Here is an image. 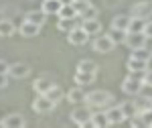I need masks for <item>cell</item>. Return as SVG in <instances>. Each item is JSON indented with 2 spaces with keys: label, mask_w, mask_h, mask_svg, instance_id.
I'll list each match as a JSON object with an SVG mask.
<instances>
[{
  "label": "cell",
  "mask_w": 152,
  "mask_h": 128,
  "mask_svg": "<svg viewBox=\"0 0 152 128\" xmlns=\"http://www.w3.org/2000/svg\"><path fill=\"white\" fill-rule=\"evenodd\" d=\"M112 100H114V96L110 92H104V90H95V92H89L85 96V102H87V106H91V108H104Z\"/></svg>",
  "instance_id": "6da1fadb"
},
{
  "label": "cell",
  "mask_w": 152,
  "mask_h": 128,
  "mask_svg": "<svg viewBox=\"0 0 152 128\" xmlns=\"http://www.w3.org/2000/svg\"><path fill=\"white\" fill-rule=\"evenodd\" d=\"M142 75L144 73H130L128 77L122 83V90L128 93V96H138L144 88V82H142Z\"/></svg>",
  "instance_id": "7a4b0ae2"
},
{
  "label": "cell",
  "mask_w": 152,
  "mask_h": 128,
  "mask_svg": "<svg viewBox=\"0 0 152 128\" xmlns=\"http://www.w3.org/2000/svg\"><path fill=\"white\" fill-rule=\"evenodd\" d=\"M55 106L57 104H55L53 100H49L45 93H37V100L33 102V110H35L37 114H47V112H51Z\"/></svg>",
  "instance_id": "3957f363"
},
{
  "label": "cell",
  "mask_w": 152,
  "mask_h": 128,
  "mask_svg": "<svg viewBox=\"0 0 152 128\" xmlns=\"http://www.w3.org/2000/svg\"><path fill=\"white\" fill-rule=\"evenodd\" d=\"M91 110H89V106H81V108H75L73 112H71V120L75 122V124H79V126H87L89 124V120H91Z\"/></svg>",
  "instance_id": "277c9868"
},
{
  "label": "cell",
  "mask_w": 152,
  "mask_h": 128,
  "mask_svg": "<svg viewBox=\"0 0 152 128\" xmlns=\"http://www.w3.org/2000/svg\"><path fill=\"white\" fill-rule=\"evenodd\" d=\"M67 39H69V43L71 45H77V47H81L87 43V39H89V35L83 31V26H75L73 31H69L67 33Z\"/></svg>",
  "instance_id": "5b68a950"
},
{
  "label": "cell",
  "mask_w": 152,
  "mask_h": 128,
  "mask_svg": "<svg viewBox=\"0 0 152 128\" xmlns=\"http://www.w3.org/2000/svg\"><path fill=\"white\" fill-rule=\"evenodd\" d=\"M132 16H140V18H148L152 16V2L148 0H140L132 6Z\"/></svg>",
  "instance_id": "8992f818"
},
{
  "label": "cell",
  "mask_w": 152,
  "mask_h": 128,
  "mask_svg": "<svg viewBox=\"0 0 152 128\" xmlns=\"http://www.w3.org/2000/svg\"><path fill=\"white\" fill-rule=\"evenodd\" d=\"M94 49L97 53H110V51L114 49V43H112V39L107 35H102L94 41Z\"/></svg>",
  "instance_id": "52a82bcc"
},
{
  "label": "cell",
  "mask_w": 152,
  "mask_h": 128,
  "mask_svg": "<svg viewBox=\"0 0 152 128\" xmlns=\"http://www.w3.org/2000/svg\"><path fill=\"white\" fill-rule=\"evenodd\" d=\"M144 41H146V35L144 33H126V45L130 49H138V47H144Z\"/></svg>",
  "instance_id": "ba28073f"
},
{
  "label": "cell",
  "mask_w": 152,
  "mask_h": 128,
  "mask_svg": "<svg viewBox=\"0 0 152 128\" xmlns=\"http://www.w3.org/2000/svg\"><path fill=\"white\" fill-rule=\"evenodd\" d=\"M105 116H107V122H110V124H120V122L126 120V116H124V112H122L120 106L107 108V110H105Z\"/></svg>",
  "instance_id": "9c48e42d"
},
{
  "label": "cell",
  "mask_w": 152,
  "mask_h": 128,
  "mask_svg": "<svg viewBox=\"0 0 152 128\" xmlns=\"http://www.w3.org/2000/svg\"><path fill=\"white\" fill-rule=\"evenodd\" d=\"M8 73L12 77H16V79H23V77H26L31 73V67L26 63H14V65H8Z\"/></svg>",
  "instance_id": "30bf717a"
},
{
  "label": "cell",
  "mask_w": 152,
  "mask_h": 128,
  "mask_svg": "<svg viewBox=\"0 0 152 128\" xmlns=\"http://www.w3.org/2000/svg\"><path fill=\"white\" fill-rule=\"evenodd\" d=\"M148 69V61L144 59H136V57H130L128 59V71L130 73H144Z\"/></svg>",
  "instance_id": "8fae6325"
},
{
  "label": "cell",
  "mask_w": 152,
  "mask_h": 128,
  "mask_svg": "<svg viewBox=\"0 0 152 128\" xmlns=\"http://www.w3.org/2000/svg\"><path fill=\"white\" fill-rule=\"evenodd\" d=\"M0 122H2V126H6V128H23L26 124L20 114H10V116H6L4 120H0Z\"/></svg>",
  "instance_id": "7c38bea8"
},
{
  "label": "cell",
  "mask_w": 152,
  "mask_h": 128,
  "mask_svg": "<svg viewBox=\"0 0 152 128\" xmlns=\"http://www.w3.org/2000/svg\"><path fill=\"white\" fill-rule=\"evenodd\" d=\"M81 26L87 35H97L102 31V24H99L97 18H85V21H81Z\"/></svg>",
  "instance_id": "4fadbf2b"
},
{
  "label": "cell",
  "mask_w": 152,
  "mask_h": 128,
  "mask_svg": "<svg viewBox=\"0 0 152 128\" xmlns=\"http://www.w3.org/2000/svg\"><path fill=\"white\" fill-rule=\"evenodd\" d=\"M39 33H41V26H39V24L23 21V24H20V35L23 37H37Z\"/></svg>",
  "instance_id": "5bb4252c"
},
{
  "label": "cell",
  "mask_w": 152,
  "mask_h": 128,
  "mask_svg": "<svg viewBox=\"0 0 152 128\" xmlns=\"http://www.w3.org/2000/svg\"><path fill=\"white\" fill-rule=\"evenodd\" d=\"M63 2L61 0H43V12L45 14H55L57 16L59 10H61Z\"/></svg>",
  "instance_id": "9a60e30c"
},
{
  "label": "cell",
  "mask_w": 152,
  "mask_h": 128,
  "mask_svg": "<svg viewBox=\"0 0 152 128\" xmlns=\"http://www.w3.org/2000/svg\"><path fill=\"white\" fill-rule=\"evenodd\" d=\"M144 26H146V18L140 16H132L128 24V33H144Z\"/></svg>",
  "instance_id": "2e32d148"
},
{
  "label": "cell",
  "mask_w": 152,
  "mask_h": 128,
  "mask_svg": "<svg viewBox=\"0 0 152 128\" xmlns=\"http://www.w3.org/2000/svg\"><path fill=\"white\" fill-rule=\"evenodd\" d=\"M77 26V18H63V16H59L57 21V29L61 31V33H69V31H73Z\"/></svg>",
  "instance_id": "e0dca14e"
},
{
  "label": "cell",
  "mask_w": 152,
  "mask_h": 128,
  "mask_svg": "<svg viewBox=\"0 0 152 128\" xmlns=\"http://www.w3.org/2000/svg\"><path fill=\"white\" fill-rule=\"evenodd\" d=\"M85 96L87 93L83 92L81 88H73V90L67 92V100H69L71 104H81V102H85Z\"/></svg>",
  "instance_id": "ac0fdd59"
},
{
  "label": "cell",
  "mask_w": 152,
  "mask_h": 128,
  "mask_svg": "<svg viewBox=\"0 0 152 128\" xmlns=\"http://www.w3.org/2000/svg\"><path fill=\"white\" fill-rule=\"evenodd\" d=\"M89 124H91V126H95V128H105V126H110L105 112H95V114H91V120H89Z\"/></svg>",
  "instance_id": "d6986e66"
},
{
  "label": "cell",
  "mask_w": 152,
  "mask_h": 128,
  "mask_svg": "<svg viewBox=\"0 0 152 128\" xmlns=\"http://www.w3.org/2000/svg\"><path fill=\"white\" fill-rule=\"evenodd\" d=\"M130 18L132 16H128V14H118V16H114V21H112V26L114 29H122V31H128Z\"/></svg>",
  "instance_id": "ffe728a7"
},
{
  "label": "cell",
  "mask_w": 152,
  "mask_h": 128,
  "mask_svg": "<svg viewBox=\"0 0 152 128\" xmlns=\"http://www.w3.org/2000/svg\"><path fill=\"white\" fill-rule=\"evenodd\" d=\"M126 33H128V31H122V29H114V26H112V31L107 33V37L112 39L114 45H118V43H124V41H126Z\"/></svg>",
  "instance_id": "44dd1931"
},
{
  "label": "cell",
  "mask_w": 152,
  "mask_h": 128,
  "mask_svg": "<svg viewBox=\"0 0 152 128\" xmlns=\"http://www.w3.org/2000/svg\"><path fill=\"white\" fill-rule=\"evenodd\" d=\"M77 71H85V73H97V63L89 61V59H83L77 65Z\"/></svg>",
  "instance_id": "7402d4cb"
},
{
  "label": "cell",
  "mask_w": 152,
  "mask_h": 128,
  "mask_svg": "<svg viewBox=\"0 0 152 128\" xmlns=\"http://www.w3.org/2000/svg\"><path fill=\"white\" fill-rule=\"evenodd\" d=\"M24 21H28V23H35L39 24V26H43V23H45V12L41 10H33V12H28L26 16H24Z\"/></svg>",
  "instance_id": "603a6c76"
},
{
  "label": "cell",
  "mask_w": 152,
  "mask_h": 128,
  "mask_svg": "<svg viewBox=\"0 0 152 128\" xmlns=\"http://www.w3.org/2000/svg\"><path fill=\"white\" fill-rule=\"evenodd\" d=\"M57 16H63V18H77V10H75L73 2H71V4H63Z\"/></svg>",
  "instance_id": "cb8c5ba5"
},
{
  "label": "cell",
  "mask_w": 152,
  "mask_h": 128,
  "mask_svg": "<svg viewBox=\"0 0 152 128\" xmlns=\"http://www.w3.org/2000/svg\"><path fill=\"white\" fill-rule=\"evenodd\" d=\"M77 16H79L81 21H85V18H97V8L91 6V2H87V4H85V8H83Z\"/></svg>",
  "instance_id": "d4e9b609"
},
{
  "label": "cell",
  "mask_w": 152,
  "mask_h": 128,
  "mask_svg": "<svg viewBox=\"0 0 152 128\" xmlns=\"http://www.w3.org/2000/svg\"><path fill=\"white\" fill-rule=\"evenodd\" d=\"M95 73H85V71H77L75 73V83L79 85H85V83H94Z\"/></svg>",
  "instance_id": "484cf974"
},
{
  "label": "cell",
  "mask_w": 152,
  "mask_h": 128,
  "mask_svg": "<svg viewBox=\"0 0 152 128\" xmlns=\"http://www.w3.org/2000/svg\"><path fill=\"white\" fill-rule=\"evenodd\" d=\"M12 33H14V24H12V21L2 18V21H0V37H10Z\"/></svg>",
  "instance_id": "4316f807"
},
{
  "label": "cell",
  "mask_w": 152,
  "mask_h": 128,
  "mask_svg": "<svg viewBox=\"0 0 152 128\" xmlns=\"http://www.w3.org/2000/svg\"><path fill=\"white\" fill-rule=\"evenodd\" d=\"M45 96H47L49 100H53V102H55V104H57L59 100H61V98H63V90H61V88H59V85H55V83H53V85H51V88H49V92L45 93Z\"/></svg>",
  "instance_id": "83f0119b"
},
{
  "label": "cell",
  "mask_w": 152,
  "mask_h": 128,
  "mask_svg": "<svg viewBox=\"0 0 152 128\" xmlns=\"http://www.w3.org/2000/svg\"><path fill=\"white\" fill-rule=\"evenodd\" d=\"M51 85H53V82H49V79H37V82L33 83V88H35L37 93H47Z\"/></svg>",
  "instance_id": "f1b7e54d"
},
{
  "label": "cell",
  "mask_w": 152,
  "mask_h": 128,
  "mask_svg": "<svg viewBox=\"0 0 152 128\" xmlns=\"http://www.w3.org/2000/svg\"><path fill=\"white\" fill-rule=\"evenodd\" d=\"M120 108H122V112H124V116H126V118H134L136 114H138V108H136L134 102H126V104H122Z\"/></svg>",
  "instance_id": "f546056e"
},
{
  "label": "cell",
  "mask_w": 152,
  "mask_h": 128,
  "mask_svg": "<svg viewBox=\"0 0 152 128\" xmlns=\"http://www.w3.org/2000/svg\"><path fill=\"white\" fill-rule=\"evenodd\" d=\"M138 118H140V124H142V126H150L152 128V108L138 112Z\"/></svg>",
  "instance_id": "4dcf8cb0"
},
{
  "label": "cell",
  "mask_w": 152,
  "mask_h": 128,
  "mask_svg": "<svg viewBox=\"0 0 152 128\" xmlns=\"http://www.w3.org/2000/svg\"><path fill=\"white\" fill-rule=\"evenodd\" d=\"M132 57L144 59V61H150V59H152V53L148 51V49H144V47H138V49H132Z\"/></svg>",
  "instance_id": "1f68e13d"
},
{
  "label": "cell",
  "mask_w": 152,
  "mask_h": 128,
  "mask_svg": "<svg viewBox=\"0 0 152 128\" xmlns=\"http://www.w3.org/2000/svg\"><path fill=\"white\" fill-rule=\"evenodd\" d=\"M134 104H136V108H138V112L148 110V108H152V98H138Z\"/></svg>",
  "instance_id": "d6a6232c"
},
{
  "label": "cell",
  "mask_w": 152,
  "mask_h": 128,
  "mask_svg": "<svg viewBox=\"0 0 152 128\" xmlns=\"http://www.w3.org/2000/svg\"><path fill=\"white\" fill-rule=\"evenodd\" d=\"M142 82H144V85H150V88H152V69H146V71H144Z\"/></svg>",
  "instance_id": "836d02e7"
},
{
  "label": "cell",
  "mask_w": 152,
  "mask_h": 128,
  "mask_svg": "<svg viewBox=\"0 0 152 128\" xmlns=\"http://www.w3.org/2000/svg\"><path fill=\"white\" fill-rule=\"evenodd\" d=\"M144 35L152 37V21H146V26H144Z\"/></svg>",
  "instance_id": "e575fe53"
},
{
  "label": "cell",
  "mask_w": 152,
  "mask_h": 128,
  "mask_svg": "<svg viewBox=\"0 0 152 128\" xmlns=\"http://www.w3.org/2000/svg\"><path fill=\"white\" fill-rule=\"evenodd\" d=\"M144 49H148L152 53V37H146V41H144Z\"/></svg>",
  "instance_id": "d590c367"
},
{
  "label": "cell",
  "mask_w": 152,
  "mask_h": 128,
  "mask_svg": "<svg viewBox=\"0 0 152 128\" xmlns=\"http://www.w3.org/2000/svg\"><path fill=\"white\" fill-rule=\"evenodd\" d=\"M0 73H8V65H6V61H2V59H0Z\"/></svg>",
  "instance_id": "8d00e7d4"
},
{
  "label": "cell",
  "mask_w": 152,
  "mask_h": 128,
  "mask_svg": "<svg viewBox=\"0 0 152 128\" xmlns=\"http://www.w3.org/2000/svg\"><path fill=\"white\" fill-rule=\"evenodd\" d=\"M8 83V77H6V73H0V88H4Z\"/></svg>",
  "instance_id": "74e56055"
},
{
  "label": "cell",
  "mask_w": 152,
  "mask_h": 128,
  "mask_svg": "<svg viewBox=\"0 0 152 128\" xmlns=\"http://www.w3.org/2000/svg\"><path fill=\"white\" fill-rule=\"evenodd\" d=\"M61 2H63V4H71L73 0H61Z\"/></svg>",
  "instance_id": "f35d334b"
},
{
  "label": "cell",
  "mask_w": 152,
  "mask_h": 128,
  "mask_svg": "<svg viewBox=\"0 0 152 128\" xmlns=\"http://www.w3.org/2000/svg\"><path fill=\"white\" fill-rule=\"evenodd\" d=\"M73 2H89V0H73Z\"/></svg>",
  "instance_id": "ab89813d"
},
{
  "label": "cell",
  "mask_w": 152,
  "mask_h": 128,
  "mask_svg": "<svg viewBox=\"0 0 152 128\" xmlns=\"http://www.w3.org/2000/svg\"><path fill=\"white\" fill-rule=\"evenodd\" d=\"M0 126H2V122H0Z\"/></svg>",
  "instance_id": "60d3db41"
}]
</instances>
